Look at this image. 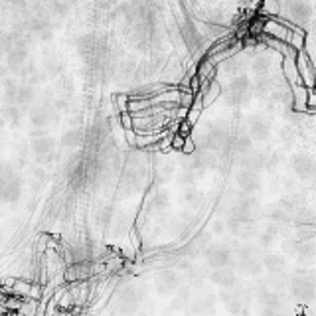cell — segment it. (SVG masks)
<instances>
[{"mask_svg":"<svg viewBox=\"0 0 316 316\" xmlns=\"http://www.w3.org/2000/svg\"><path fill=\"white\" fill-rule=\"evenodd\" d=\"M291 46L294 50H304V32H301L299 28H294V32H292V40H291Z\"/></svg>","mask_w":316,"mask_h":316,"instance_id":"8992f818","label":"cell"},{"mask_svg":"<svg viewBox=\"0 0 316 316\" xmlns=\"http://www.w3.org/2000/svg\"><path fill=\"white\" fill-rule=\"evenodd\" d=\"M292 32H294V28L281 24L277 20H267L265 24H263V34L271 36V38L281 40V42H287V44H291Z\"/></svg>","mask_w":316,"mask_h":316,"instance_id":"7a4b0ae2","label":"cell"},{"mask_svg":"<svg viewBox=\"0 0 316 316\" xmlns=\"http://www.w3.org/2000/svg\"><path fill=\"white\" fill-rule=\"evenodd\" d=\"M182 151L186 152V154H190V152L194 151V144H192V140H190V135L186 137V142H184V146H182Z\"/></svg>","mask_w":316,"mask_h":316,"instance_id":"9c48e42d","label":"cell"},{"mask_svg":"<svg viewBox=\"0 0 316 316\" xmlns=\"http://www.w3.org/2000/svg\"><path fill=\"white\" fill-rule=\"evenodd\" d=\"M283 69H285V76L289 79V85H301L303 79L299 73V67H296V55H285V62H283Z\"/></svg>","mask_w":316,"mask_h":316,"instance_id":"3957f363","label":"cell"},{"mask_svg":"<svg viewBox=\"0 0 316 316\" xmlns=\"http://www.w3.org/2000/svg\"><path fill=\"white\" fill-rule=\"evenodd\" d=\"M219 85L215 83V81H212L210 83V87L206 89V85L202 87V93H203V105H210V103H214L215 99H217V95H219Z\"/></svg>","mask_w":316,"mask_h":316,"instance_id":"5b68a950","label":"cell"},{"mask_svg":"<svg viewBox=\"0 0 316 316\" xmlns=\"http://www.w3.org/2000/svg\"><path fill=\"white\" fill-rule=\"evenodd\" d=\"M296 67H299V73H301V79H303L304 85H306L308 89L316 87L314 67H312V63H310V58H308V53H306L304 50L296 51Z\"/></svg>","mask_w":316,"mask_h":316,"instance_id":"6da1fadb","label":"cell"},{"mask_svg":"<svg viewBox=\"0 0 316 316\" xmlns=\"http://www.w3.org/2000/svg\"><path fill=\"white\" fill-rule=\"evenodd\" d=\"M184 142H186V137H184V135H180V133H174V139H172V148L182 151Z\"/></svg>","mask_w":316,"mask_h":316,"instance_id":"ba28073f","label":"cell"},{"mask_svg":"<svg viewBox=\"0 0 316 316\" xmlns=\"http://www.w3.org/2000/svg\"><path fill=\"white\" fill-rule=\"evenodd\" d=\"M308 91L310 89L306 87L304 83L292 87V97H294V109L296 111H306L308 109Z\"/></svg>","mask_w":316,"mask_h":316,"instance_id":"277c9868","label":"cell"},{"mask_svg":"<svg viewBox=\"0 0 316 316\" xmlns=\"http://www.w3.org/2000/svg\"><path fill=\"white\" fill-rule=\"evenodd\" d=\"M233 42H235V40H221L219 44H215L214 48L210 50V53H208V55H215V53H219V51H224V50H226V48H229V46H231Z\"/></svg>","mask_w":316,"mask_h":316,"instance_id":"52a82bcc","label":"cell"}]
</instances>
